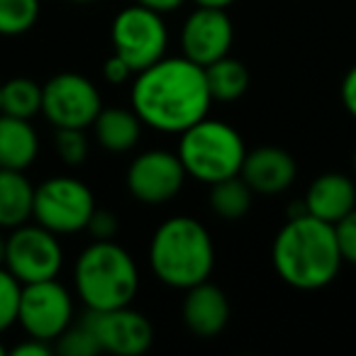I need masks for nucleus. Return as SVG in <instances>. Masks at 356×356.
I'll return each instance as SVG.
<instances>
[{
	"mask_svg": "<svg viewBox=\"0 0 356 356\" xmlns=\"http://www.w3.org/2000/svg\"><path fill=\"white\" fill-rule=\"evenodd\" d=\"M129 100L142 124L163 134H181L208 118L213 95L203 66L186 56H163L134 74Z\"/></svg>",
	"mask_w": 356,
	"mask_h": 356,
	"instance_id": "nucleus-1",
	"label": "nucleus"
},
{
	"mask_svg": "<svg viewBox=\"0 0 356 356\" xmlns=\"http://www.w3.org/2000/svg\"><path fill=\"white\" fill-rule=\"evenodd\" d=\"M271 261L291 288L320 291L330 286L344 264L334 225L310 213L288 218L273 239Z\"/></svg>",
	"mask_w": 356,
	"mask_h": 356,
	"instance_id": "nucleus-2",
	"label": "nucleus"
},
{
	"mask_svg": "<svg viewBox=\"0 0 356 356\" xmlns=\"http://www.w3.org/2000/svg\"><path fill=\"white\" fill-rule=\"evenodd\" d=\"M152 273L168 288L188 291L208 281L215 266L213 237L195 218L176 215L161 222L149 242Z\"/></svg>",
	"mask_w": 356,
	"mask_h": 356,
	"instance_id": "nucleus-3",
	"label": "nucleus"
},
{
	"mask_svg": "<svg viewBox=\"0 0 356 356\" xmlns=\"http://www.w3.org/2000/svg\"><path fill=\"white\" fill-rule=\"evenodd\" d=\"M74 286L86 310H113L132 305L139 291V271L132 254L115 239L83 249L74 266Z\"/></svg>",
	"mask_w": 356,
	"mask_h": 356,
	"instance_id": "nucleus-4",
	"label": "nucleus"
},
{
	"mask_svg": "<svg viewBox=\"0 0 356 356\" xmlns=\"http://www.w3.org/2000/svg\"><path fill=\"white\" fill-rule=\"evenodd\" d=\"M176 154L191 178L213 186L242 171L247 147L232 124L203 118L181 132Z\"/></svg>",
	"mask_w": 356,
	"mask_h": 356,
	"instance_id": "nucleus-5",
	"label": "nucleus"
},
{
	"mask_svg": "<svg viewBox=\"0 0 356 356\" xmlns=\"http://www.w3.org/2000/svg\"><path fill=\"white\" fill-rule=\"evenodd\" d=\"M93 210V193L74 176H51L35 188L32 220L54 234L86 232Z\"/></svg>",
	"mask_w": 356,
	"mask_h": 356,
	"instance_id": "nucleus-6",
	"label": "nucleus"
},
{
	"mask_svg": "<svg viewBox=\"0 0 356 356\" xmlns=\"http://www.w3.org/2000/svg\"><path fill=\"white\" fill-rule=\"evenodd\" d=\"M110 42L115 54L122 56L134 69V74H139L166 56L168 30L163 15L134 3L115 15L110 27Z\"/></svg>",
	"mask_w": 356,
	"mask_h": 356,
	"instance_id": "nucleus-7",
	"label": "nucleus"
},
{
	"mask_svg": "<svg viewBox=\"0 0 356 356\" xmlns=\"http://www.w3.org/2000/svg\"><path fill=\"white\" fill-rule=\"evenodd\" d=\"M64 266V249L59 234L49 232L42 225H20L6 237V268L25 283L56 278Z\"/></svg>",
	"mask_w": 356,
	"mask_h": 356,
	"instance_id": "nucleus-8",
	"label": "nucleus"
},
{
	"mask_svg": "<svg viewBox=\"0 0 356 356\" xmlns=\"http://www.w3.org/2000/svg\"><path fill=\"white\" fill-rule=\"evenodd\" d=\"M100 110H103V98L98 86L81 74L74 71L56 74L42 86V115L56 129L93 127Z\"/></svg>",
	"mask_w": 356,
	"mask_h": 356,
	"instance_id": "nucleus-9",
	"label": "nucleus"
},
{
	"mask_svg": "<svg viewBox=\"0 0 356 356\" xmlns=\"http://www.w3.org/2000/svg\"><path fill=\"white\" fill-rule=\"evenodd\" d=\"M74 322V298L56 278L25 283L17 310V325L27 337L51 341Z\"/></svg>",
	"mask_w": 356,
	"mask_h": 356,
	"instance_id": "nucleus-10",
	"label": "nucleus"
},
{
	"mask_svg": "<svg viewBox=\"0 0 356 356\" xmlns=\"http://www.w3.org/2000/svg\"><path fill=\"white\" fill-rule=\"evenodd\" d=\"M188 173L178 154L166 149L142 152L127 168V191L144 205H163L176 198Z\"/></svg>",
	"mask_w": 356,
	"mask_h": 356,
	"instance_id": "nucleus-11",
	"label": "nucleus"
},
{
	"mask_svg": "<svg viewBox=\"0 0 356 356\" xmlns=\"http://www.w3.org/2000/svg\"><path fill=\"white\" fill-rule=\"evenodd\" d=\"M234 42V27L227 10L198 6L181 27L184 56L198 66H210L213 61L229 54Z\"/></svg>",
	"mask_w": 356,
	"mask_h": 356,
	"instance_id": "nucleus-12",
	"label": "nucleus"
},
{
	"mask_svg": "<svg viewBox=\"0 0 356 356\" xmlns=\"http://www.w3.org/2000/svg\"><path fill=\"white\" fill-rule=\"evenodd\" d=\"M88 322L98 334L100 349L118 356H139L149 351L154 341V327L132 305L113 310H88Z\"/></svg>",
	"mask_w": 356,
	"mask_h": 356,
	"instance_id": "nucleus-13",
	"label": "nucleus"
},
{
	"mask_svg": "<svg viewBox=\"0 0 356 356\" xmlns=\"http://www.w3.org/2000/svg\"><path fill=\"white\" fill-rule=\"evenodd\" d=\"M239 176L259 195H278L293 186L298 176L296 159L281 147H259L247 152Z\"/></svg>",
	"mask_w": 356,
	"mask_h": 356,
	"instance_id": "nucleus-14",
	"label": "nucleus"
},
{
	"mask_svg": "<svg viewBox=\"0 0 356 356\" xmlns=\"http://www.w3.org/2000/svg\"><path fill=\"white\" fill-rule=\"evenodd\" d=\"M184 322L200 339L222 334L229 322V300L222 288L210 281L188 288L184 298Z\"/></svg>",
	"mask_w": 356,
	"mask_h": 356,
	"instance_id": "nucleus-15",
	"label": "nucleus"
},
{
	"mask_svg": "<svg viewBox=\"0 0 356 356\" xmlns=\"http://www.w3.org/2000/svg\"><path fill=\"white\" fill-rule=\"evenodd\" d=\"M307 213L325 220L330 225H337L344 215H349L356 208V184L346 173H322L307 186V193L302 198Z\"/></svg>",
	"mask_w": 356,
	"mask_h": 356,
	"instance_id": "nucleus-16",
	"label": "nucleus"
},
{
	"mask_svg": "<svg viewBox=\"0 0 356 356\" xmlns=\"http://www.w3.org/2000/svg\"><path fill=\"white\" fill-rule=\"evenodd\" d=\"M40 152V137L30 120L0 113V168L25 171Z\"/></svg>",
	"mask_w": 356,
	"mask_h": 356,
	"instance_id": "nucleus-17",
	"label": "nucleus"
},
{
	"mask_svg": "<svg viewBox=\"0 0 356 356\" xmlns=\"http://www.w3.org/2000/svg\"><path fill=\"white\" fill-rule=\"evenodd\" d=\"M35 186L25 171L0 168V229H15L32 220Z\"/></svg>",
	"mask_w": 356,
	"mask_h": 356,
	"instance_id": "nucleus-18",
	"label": "nucleus"
},
{
	"mask_svg": "<svg viewBox=\"0 0 356 356\" xmlns=\"http://www.w3.org/2000/svg\"><path fill=\"white\" fill-rule=\"evenodd\" d=\"M95 139L113 154H124L137 147L142 120L132 108H103L93 122Z\"/></svg>",
	"mask_w": 356,
	"mask_h": 356,
	"instance_id": "nucleus-19",
	"label": "nucleus"
},
{
	"mask_svg": "<svg viewBox=\"0 0 356 356\" xmlns=\"http://www.w3.org/2000/svg\"><path fill=\"white\" fill-rule=\"evenodd\" d=\"M205 79H208L210 95L218 103H234L249 88V69L229 54L205 66Z\"/></svg>",
	"mask_w": 356,
	"mask_h": 356,
	"instance_id": "nucleus-20",
	"label": "nucleus"
},
{
	"mask_svg": "<svg viewBox=\"0 0 356 356\" xmlns=\"http://www.w3.org/2000/svg\"><path fill=\"white\" fill-rule=\"evenodd\" d=\"M254 191L242 176L222 178L218 184L210 186V210L222 220H242L252 210Z\"/></svg>",
	"mask_w": 356,
	"mask_h": 356,
	"instance_id": "nucleus-21",
	"label": "nucleus"
},
{
	"mask_svg": "<svg viewBox=\"0 0 356 356\" xmlns=\"http://www.w3.org/2000/svg\"><path fill=\"white\" fill-rule=\"evenodd\" d=\"M0 113L13 118L32 120L42 113V86L35 79L15 76L0 88Z\"/></svg>",
	"mask_w": 356,
	"mask_h": 356,
	"instance_id": "nucleus-22",
	"label": "nucleus"
},
{
	"mask_svg": "<svg viewBox=\"0 0 356 356\" xmlns=\"http://www.w3.org/2000/svg\"><path fill=\"white\" fill-rule=\"evenodd\" d=\"M40 0H0V37H20L40 20Z\"/></svg>",
	"mask_w": 356,
	"mask_h": 356,
	"instance_id": "nucleus-23",
	"label": "nucleus"
},
{
	"mask_svg": "<svg viewBox=\"0 0 356 356\" xmlns=\"http://www.w3.org/2000/svg\"><path fill=\"white\" fill-rule=\"evenodd\" d=\"M100 341L88 317L81 322H71L64 332L54 339V354L61 356H95L100 354Z\"/></svg>",
	"mask_w": 356,
	"mask_h": 356,
	"instance_id": "nucleus-24",
	"label": "nucleus"
},
{
	"mask_svg": "<svg viewBox=\"0 0 356 356\" xmlns=\"http://www.w3.org/2000/svg\"><path fill=\"white\" fill-rule=\"evenodd\" d=\"M22 283L0 266V334L8 332L13 325H17V310H20Z\"/></svg>",
	"mask_w": 356,
	"mask_h": 356,
	"instance_id": "nucleus-25",
	"label": "nucleus"
},
{
	"mask_svg": "<svg viewBox=\"0 0 356 356\" xmlns=\"http://www.w3.org/2000/svg\"><path fill=\"white\" fill-rule=\"evenodd\" d=\"M54 152L66 166H81L88 159V139L86 129L61 127L54 134Z\"/></svg>",
	"mask_w": 356,
	"mask_h": 356,
	"instance_id": "nucleus-26",
	"label": "nucleus"
},
{
	"mask_svg": "<svg viewBox=\"0 0 356 356\" xmlns=\"http://www.w3.org/2000/svg\"><path fill=\"white\" fill-rule=\"evenodd\" d=\"M334 232L344 264L356 266V208L334 225Z\"/></svg>",
	"mask_w": 356,
	"mask_h": 356,
	"instance_id": "nucleus-27",
	"label": "nucleus"
},
{
	"mask_svg": "<svg viewBox=\"0 0 356 356\" xmlns=\"http://www.w3.org/2000/svg\"><path fill=\"white\" fill-rule=\"evenodd\" d=\"M118 229H120L118 215L108 208H95L88 220V225H86V232H88L93 239H98V242L115 239L118 237Z\"/></svg>",
	"mask_w": 356,
	"mask_h": 356,
	"instance_id": "nucleus-28",
	"label": "nucleus"
},
{
	"mask_svg": "<svg viewBox=\"0 0 356 356\" xmlns=\"http://www.w3.org/2000/svg\"><path fill=\"white\" fill-rule=\"evenodd\" d=\"M103 79L108 81V83H113V86L127 83L129 79H134V69L122 59V56H118L113 51V56H110V59L105 61V66H103Z\"/></svg>",
	"mask_w": 356,
	"mask_h": 356,
	"instance_id": "nucleus-29",
	"label": "nucleus"
},
{
	"mask_svg": "<svg viewBox=\"0 0 356 356\" xmlns=\"http://www.w3.org/2000/svg\"><path fill=\"white\" fill-rule=\"evenodd\" d=\"M10 354L13 356H51L54 354V344L44 339H37V337H27L25 341L13 346Z\"/></svg>",
	"mask_w": 356,
	"mask_h": 356,
	"instance_id": "nucleus-30",
	"label": "nucleus"
},
{
	"mask_svg": "<svg viewBox=\"0 0 356 356\" xmlns=\"http://www.w3.org/2000/svg\"><path fill=\"white\" fill-rule=\"evenodd\" d=\"M341 103H344L346 113L356 120V64L346 71L344 81H341Z\"/></svg>",
	"mask_w": 356,
	"mask_h": 356,
	"instance_id": "nucleus-31",
	"label": "nucleus"
},
{
	"mask_svg": "<svg viewBox=\"0 0 356 356\" xmlns=\"http://www.w3.org/2000/svg\"><path fill=\"white\" fill-rule=\"evenodd\" d=\"M134 3H137V6L149 8V10H156V13H161V15H166V13L178 10L186 0H134Z\"/></svg>",
	"mask_w": 356,
	"mask_h": 356,
	"instance_id": "nucleus-32",
	"label": "nucleus"
},
{
	"mask_svg": "<svg viewBox=\"0 0 356 356\" xmlns=\"http://www.w3.org/2000/svg\"><path fill=\"white\" fill-rule=\"evenodd\" d=\"M195 6H203V8H220V10H227L229 6H234L237 0H193Z\"/></svg>",
	"mask_w": 356,
	"mask_h": 356,
	"instance_id": "nucleus-33",
	"label": "nucleus"
},
{
	"mask_svg": "<svg viewBox=\"0 0 356 356\" xmlns=\"http://www.w3.org/2000/svg\"><path fill=\"white\" fill-rule=\"evenodd\" d=\"M0 266H6V237L0 234Z\"/></svg>",
	"mask_w": 356,
	"mask_h": 356,
	"instance_id": "nucleus-34",
	"label": "nucleus"
},
{
	"mask_svg": "<svg viewBox=\"0 0 356 356\" xmlns=\"http://www.w3.org/2000/svg\"><path fill=\"white\" fill-rule=\"evenodd\" d=\"M8 354V349H6V344H3V341H0V356H6Z\"/></svg>",
	"mask_w": 356,
	"mask_h": 356,
	"instance_id": "nucleus-35",
	"label": "nucleus"
},
{
	"mask_svg": "<svg viewBox=\"0 0 356 356\" xmlns=\"http://www.w3.org/2000/svg\"><path fill=\"white\" fill-rule=\"evenodd\" d=\"M74 3H95V0H74Z\"/></svg>",
	"mask_w": 356,
	"mask_h": 356,
	"instance_id": "nucleus-36",
	"label": "nucleus"
},
{
	"mask_svg": "<svg viewBox=\"0 0 356 356\" xmlns=\"http://www.w3.org/2000/svg\"><path fill=\"white\" fill-rule=\"evenodd\" d=\"M354 173H356V147H354Z\"/></svg>",
	"mask_w": 356,
	"mask_h": 356,
	"instance_id": "nucleus-37",
	"label": "nucleus"
},
{
	"mask_svg": "<svg viewBox=\"0 0 356 356\" xmlns=\"http://www.w3.org/2000/svg\"><path fill=\"white\" fill-rule=\"evenodd\" d=\"M0 88H3V81H0Z\"/></svg>",
	"mask_w": 356,
	"mask_h": 356,
	"instance_id": "nucleus-38",
	"label": "nucleus"
}]
</instances>
